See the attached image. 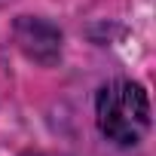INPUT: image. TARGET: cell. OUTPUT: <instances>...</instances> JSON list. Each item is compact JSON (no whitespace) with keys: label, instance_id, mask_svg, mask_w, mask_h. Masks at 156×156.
Returning a JSON list of instances; mask_svg holds the SVG:
<instances>
[{"label":"cell","instance_id":"cell-1","mask_svg":"<svg viewBox=\"0 0 156 156\" xmlns=\"http://www.w3.org/2000/svg\"><path fill=\"white\" fill-rule=\"evenodd\" d=\"M95 119L107 141L116 147H135L150 129V98L135 80H113L101 86L95 98Z\"/></svg>","mask_w":156,"mask_h":156},{"label":"cell","instance_id":"cell-2","mask_svg":"<svg viewBox=\"0 0 156 156\" xmlns=\"http://www.w3.org/2000/svg\"><path fill=\"white\" fill-rule=\"evenodd\" d=\"M16 40L25 49V55L40 61V64H52L61 52V31L43 19H31V16L19 19L16 22Z\"/></svg>","mask_w":156,"mask_h":156},{"label":"cell","instance_id":"cell-3","mask_svg":"<svg viewBox=\"0 0 156 156\" xmlns=\"http://www.w3.org/2000/svg\"><path fill=\"white\" fill-rule=\"evenodd\" d=\"M9 3H16V0H0V9H3V6H9Z\"/></svg>","mask_w":156,"mask_h":156}]
</instances>
